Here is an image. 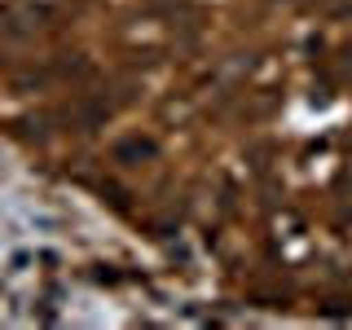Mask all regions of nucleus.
<instances>
[{
    "instance_id": "f257e3e1",
    "label": "nucleus",
    "mask_w": 352,
    "mask_h": 330,
    "mask_svg": "<svg viewBox=\"0 0 352 330\" xmlns=\"http://www.w3.org/2000/svg\"><path fill=\"white\" fill-rule=\"evenodd\" d=\"M344 71H348V75H352V49H348V58H344Z\"/></svg>"
}]
</instances>
